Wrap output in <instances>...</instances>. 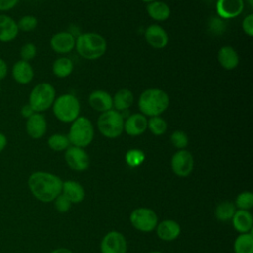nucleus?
<instances>
[{
	"label": "nucleus",
	"instance_id": "f257e3e1",
	"mask_svg": "<svg viewBox=\"0 0 253 253\" xmlns=\"http://www.w3.org/2000/svg\"><path fill=\"white\" fill-rule=\"evenodd\" d=\"M62 184L58 176L43 171L34 172L28 179V187L32 195L43 203L53 202L61 194Z\"/></svg>",
	"mask_w": 253,
	"mask_h": 253
},
{
	"label": "nucleus",
	"instance_id": "f03ea898",
	"mask_svg": "<svg viewBox=\"0 0 253 253\" xmlns=\"http://www.w3.org/2000/svg\"><path fill=\"white\" fill-rule=\"evenodd\" d=\"M75 48L78 54L89 60H95L103 56L107 49V42L98 33H83L75 39Z\"/></svg>",
	"mask_w": 253,
	"mask_h": 253
},
{
	"label": "nucleus",
	"instance_id": "7ed1b4c3",
	"mask_svg": "<svg viewBox=\"0 0 253 253\" xmlns=\"http://www.w3.org/2000/svg\"><path fill=\"white\" fill-rule=\"evenodd\" d=\"M138 109L145 117L161 115L169 106V97L165 91L158 88L144 90L137 102Z\"/></svg>",
	"mask_w": 253,
	"mask_h": 253
},
{
	"label": "nucleus",
	"instance_id": "20e7f679",
	"mask_svg": "<svg viewBox=\"0 0 253 253\" xmlns=\"http://www.w3.org/2000/svg\"><path fill=\"white\" fill-rule=\"evenodd\" d=\"M55 118L62 123H72L79 117L80 103L72 94H63L55 98L52 104Z\"/></svg>",
	"mask_w": 253,
	"mask_h": 253
},
{
	"label": "nucleus",
	"instance_id": "39448f33",
	"mask_svg": "<svg viewBox=\"0 0 253 253\" xmlns=\"http://www.w3.org/2000/svg\"><path fill=\"white\" fill-rule=\"evenodd\" d=\"M70 144L84 148L88 146L94 138V126L86 117H78L70 126L67 134Z\"/></svg>",
	"mask_w": 253,
	"mask_h": 253
},
{
	"label": "nucleus",
	"instance_id": "423d86ee",
	"mask_svg": "<svg viewBox=\"0 0 253 253\" xmlns=\"http://www.w3.org/2000/svg\"><path fill=\"white\" fill-rule=\"evenodd\" d=\"M55 100V89L47 82L37 84L29 95V105L35 113H42L52 107Z\"/></svg>",
	"mask_w": 253,
	"mask_h": 253
},
{
	"label": "nucleus",
	"instance_id": "0eeeda50",
	"mask_svg": "<svg viewBox=\"0 0 253 253\" xmlns=\"http://www.w3.org/2000/svg\"><path fill=\"white\" fill-rule=\"evenodd\" d=\"M124 117L116 110H109L100 115L97 121L99 131L108 138H116L124 131Z\"/></svg>",
	"mask_w": 253,
	"mask_h": 253
},
{
	"label": "nucleus",
	"instance_id": "6e6552de",
	"mask_svg": "<svg viewBox=\"0 0 253 253\" xmlns=\"http://www.w3.org/2000/svg\"><path fill=\"white\" fill-rule=\"evenodd\" d=\"M129 221L135 229L142 232H150L156 228L158 216L154 211L148 208H138L131 211Z\"/></svg>",
	"mask_w": 253,
	"mask_h": 253
},
{
	"label": "nucleus",
	"instance_id": "1a4fd4ad",
	"mask_svg": "<svg viewBox=\"0 0 253 253\" xmlns=\"http://www.w3.org/2000/svg\"><path fill=\"white\" fill-rule=\"evenodd\" d=\"M171 168L175 175L179 177L189 176L194 168V158L190 151L180 149L171 158Z\"/></svg>",
	"mask_w": 253,
	"mask_h": 253
},
{
	"label": "nucleus",
	"instance_id": "9d476101",
	"mask_svg": "<svg viewBox=\"0 0 253 253\" xmlns=\"http://www.w3.org/2000/svg\"><path fill=\"white\" fill-rule=\"evenodd\" d=\"M64 158L67 165L75 171H84L89 167V155L81 147L70 145L65 150Z\"/></svg>",
	"mask_w": 253,
	"mask_h": 253
},
{
	"label": "nucleus",
	"instance_id": "9b49d317",
	"mask_svg": "<svg viewBox=\"0 0 253 253\" xmlns=\"http://www.w3.org/2000/svg\"><path fill=\"white\" fill-rule=\"evenodd\" d=\"M101 253H126V240L119 231H110L102 239Z\"/></svg>",
	"mask_w": 253,
	"mask_h": 253
},
{
	"label": "nucleus",
	"instance_id": "f8f14e48",
	"mask_svg": "<svg viewBox=\"0 0 253 253\" xmlns=\"http://www.w3.org/2000/svg\"><path fill=\"white\" fill-rule=\"evenodd\" d=\"M244 8L243 0H217L215 10L219 18L223 20L233 19L239 16Z\"/></svg>",
	"mask_w": 253,
	"mask_h": 253
},
{
	"label": "nucleus",
	"instance_id": "ddd939ff",
	"mask_svg": "<svg viewBox=\"0 0 253 253\" xmlns=\"http://www.w3.org/2000/svg\"><path fill=\"white\" fill-rule=\"evenodd\" d=\"M49 42L52 50L60 54L68 53L75 47V38L69 32H58L54 34Z\"/></svg>",
	"mask_w": 253,
	"mask_h": 253
},
{
	"label": "nucleus",
	"instance_id": "4468645a",
	"mask_svg": "<svg viewBox=\"0 0 253 253\" xmlns=\"http://www.w3.org/2000/svg\"><path fill=\"white\" fill-rule=\"evenodd\" d=\"M47 129V122L45 117L41 113H35L26 121V131L28 135L34 139L42 137Z\"/></svg>",
	"mask_w": 253,
	"mask_h": 253
},
{
	"label": "nucleus",
	"instance_id": "2eb2a0df",
	"mask_svg": "<svg viewBox=\"0 0 253 253\" xmlns=\"http://www.w3.org/2000/svg\"><path fill=\"white\" fill-rule=\"evenodd\" d=\"M147 43L153 48H163L168 43V35L166 31L159 25L153 24L146 28L144 33Z\"/></svg>",
	"mask_w": 253,
	"mask_h": 253
},
{
	"label": "nucleus",
	"instance_id": "dca6fc26",
	"mask_svg": "<svg viewBox=\"0 0 253 253\" xmlns=\"http://www.w3.org/2000/svg\"><path fill=\"white\" fill-rule=\"evenodd\" d=\"M147 128V119L141 113L128 116L124 122V130L130 136L142 134Z\"/></svg>",
	"mask_w": 253,
	"mask_h": 253
},
{
	"label": "nucleus",
	"instance_id": "f3484780",
	"mask_svg": "<svg viewBox=\"0 0 253 253\" xmlns=\"http://www.w3.org/2000/svg\"><path fill=\"white\" fill-rule=\"evenodd\" d=\"M12 77L20 85L29 84L34 78V69L30 62L18 60L12 66Z\"/></svg>",
	"mask_w": 253,
	"mask_h": 253
},
{
	"label": "nucleus",
	"instance_id": "a211bd4d",
	"mask_svg": "<svg viewBox=\"0 0 253 253\" xmlns=\"http://www.w3.org/2000/svg\"><path fill=\"white\" fill-rule=\"evenodd\" d=\"M19 34L17 21L11 16L0 14V42H9L14 41Z\"/></svg>",
	"mask_w": 253,
	"mask_h": 253
},
{
	"label": "nucleus",
	"instance_id": "6ab92c4d",
	"mask_svg": "<svg viewBox=\"0 0 253 253\" xmlns=\"http://www.w3.org/2000/svg\"><path fill=\"white\" fill-rule=\"evenodd\" d=\"M89 105L95 111L104 113L113 109V97L104 90H95L89 95Z\"/></svg>",
	"mask_w": 253,
	"mask_h": 253
},
{
	"label": "nucleus",
	"instance_id": "aec40b11",
	"mask_svg": "<svg viewBox=\"0 0 253 253\" xmlns=\"http://www.w3.org/2000/svg\"><path fill=\"white\" fill-rule=\"evenodd\" d=\"M156 233L158 237L164 241L175 240L181 233L179 223L172 219H165L157 223Z\"/></svg>",
	"mask_w": 253,
	"mask_h": 253
},
{
	"label": "nucleus",
	"instance_id": "412c9836",
	"mask_svg": "<svg viewBox=\"0 0 253 253\" xmlns=\"http://www.w3.org/2000/svg\"><path fill=\"white\" fill-rule=\"evenodd\" d=\"M217 60L222 68L232 70L237 67L239 63V56L237 51L232 46L224 45L218 50Z\"/></svg>",
	"mask_w": 253,
	"mask_h": 253
},
{
	"label": "nucleus",
	"instance_id": "4be33fe9",
	"mask_svg": "<svg viewBox=\"0 0 253 253\" xmlns=\"http://www.w3.org/2000/svg\"><path fill=\"white\" fill-rule=\"evenodd\" d=\"M232 225L240 233L251 232L253 226V217L249 211L238 210L232 216Z\"/></svg>",
	"mask_w": 253,
	"mask_h": 253
},
{
	"label": "nucleus",
	"instance_id": "5701e85b",
	"mask_svg": "<svg viewBox=\"0 0 253 253\" xmlns=\"http://www.w3.org/2000/svg\"><path fill=\"white\" fill-rule=\"evenodd\" d=\"M61 193L70 201V203H80L85 197V191L83 187L75 181H65L62 184Z\"/></svg>",
	"mask_w": 253,
	"mask_h": 253
},
{
	"label": "nucleus",
	"instance_id": "b1692460",
	"mask_svg": "<svg viewBox=\"0 0 253 253\" xmlns=\"http://www.w3.org/2000/svg\"><path fill=\"white\" fill-rule=\"evenodd\" d=\"M146 11L151 19L158 22L167 20L171 13L170 8L166 3L157 0L148 3L146 6Z\"/></svg>",
	"mask_w": 253,
	"mask_h": 253
},
{
	"label": "nucleus",
	"instance_id": "393cba45",
	"mask_svg": "<svg viewBox=\"0 0 253 253\" xmlns=\"http://www.w3.org/2000/svg\"><path fill=\"white\" fill-rule=\"evenodd\" d=\"M133 94L128 89H120L113 97V107L116 111L125 112L133 104Z\"/></svg>",
	"mask_w": 253,
	"mask_h": 253
},
{
	"label": "nucleus",
	"instance_id": "a878e982",
	"mask_svg": "<svg viewBox=\"0 0 253 253\" xmlns=\"http://www.w3.org/2000/svg\"><path fill=\"white\" fill-rule=\"evenodd\" d=\"M73 62L67 57H59L52 63V72L58 78H65L71 74Z\"/></svg>",
	"mask_w": 253,
	"mask_h": 253
},
{
	"label": "nucleus",
	"instance_id": "bb28decb",
	"mask_svg": "<svg viewBox=\"0 0 253 253\" xmlns=\"http://www.w3.org/2000/svg\"><path fill=\"white\" fill-rule=\"evenodd\" d=\"M234 253H253V234L252 232L241 233L234 241Z\"/></svg>",
	"mask_w": 253,
	"mask_h": 253
},
{
	"label": "nucleus",
	"instance_id": "cd10ccee",
	"mask_svg": "<svg viewBox=\"0 0 253 253\" xmlns=\"http://www.w3.org/2000/svg\"><path fill=\"white\" fill-rule=\"evenodd\" d=\"M236 211V207L232 202L224 201L217 205L215 209V217L219 221H227L232 218Z\"/></svg>",
	"mask_w": 253,
	"mask_h": 253
},
{
	"label": "nucleus",
	"instance_id": "c85d7f7f",
	"mask_svg": "<svg viewBox=\"0 0 253 253\" xmlns=\"http://www.w3.org/2000/svg\"><path fill=\"white\" fill-rule=\"evenodd\" d=\"M47 145L54 151H63L70 146L68 136L62 133H54L47 139Z\"/></svg>",
	"mask_w": 253,
	"mask_h": 253
},
{
	"label": "nucleus",
	"instance_id": "c756f323",
	"mask_svg": "<svg viewBox=\"0 0 253 253\" xmlns=\"http://www.w3.org/2000/svg\"><path fill=\"white\" fill-rule=\"evenodd\" d=\"M147 128H149L154 135H161L167 129V123L160 116L150 117L149 120H147Z\"/></svg>",
	"mask_w": 253,
	"mask_h": 253
},
{
	"label": "nucleus",
	"instance_id": "7c9ffc66",
	"mask_svg": "<svg viewBox=\"0 0 253 253\" xmlns=\"http://www.w3.org/2000/svg\"><path fill=\"white\" fill-rule=\"evenodd\" d=\"M126 162L128 166L130 167H137L139 166L145 159V154L142 150L137 149V148H132L129 149L126 153Z\"/></svg>",
	"mask_w": 253,
	"mask_h": 253
},
{
	"label": "nucleus",
	"instance_id": "2f4dec72",
	"mask_svg": "<svg viewBox=\"0 0 253 253\" xmlns=\"http://www.w3.org/2000/svg\"><path fill=\"white\" fill-rule=\"evenodd\" d=\"M19 31L23 32H32L38 26V19L33 15H25L17 21Z\"/></svg>",
	"mask_w": 253,
	"mask_h": 253
},
{
	"label": "nucleus",
	"instance_id": "473e14b6",
	"mask_svg": "<svg viewBox=\"0 0 253 253\" xmlns=\"http://www.w3.org/2000/svg\"><path fill=\"white\" fill-rule=\"evenodd\" d=\"M235 207H237L239 210H245L248 211L253 206V194L251 192H242L240 193L235 200Z\"/></svg>",
	"mask_w": 253,
	"mask_h": 253
},
{
	"label": "nucleus",
	"instance_id": "72a5a7b5",
	"mask_svg": "<svg viewBox=\"0 0 253 253\" xmlns=\"http://www.w3.org/2000/svg\"><path fill=\"white\" fill-rule=\"evenodd\" d=\"M170 141L176 148L185 149V147H187V145L189 143V138L185 131L178 129L171 133Z\"/></svg>",
	"mask_w": 253,
	"mask_h": 253
},
{
	"label": "nucleus",
	"instance_id": "f704fd0d",
	"mask_svg": "<svg viewBox=\"0 0 253 253\" xmlns=\"http://www.w3.org/2000/svg\"><path fill=\"white\" fill-rule=\"evenodd\" d=\"M37 55V47L32 42H26L20 48V57L22 60L30 62Z\"/></svg>",
	"mask_w": 253,
	"mask_h": 253
},
{
	"label": "nucleus",
	"instance_id": "c9c22d12",
	"mask_svg": "<svg viewBox=\"0 0 253 253\" xmlns=\"http://www.w3.org/2000/svg\"><path fill=\"white\" fill-rule=\"evenodd\" d=\"M54 207L55 209L59 211V212H66L70 207H71V203L70 201L61 193L59 194L55 199H54Z\"/></svg>",
	"mask_w": 253,
	"mask_h": 253
},
{
	"label": "nucleus",
	"instance_id": "e433bc0d",
	"mask_svg": "<svg viewBox=\"0 0 253 253\" xmlns=\"http://www.w3.org/2000/svg\"><path fill=\"white\" fill-rule=\"evenodd\" d=\"M225 27V22L221 18H211L209 22V29L215 35L222 34Z\"/></svg>",
	"mask_w": 253,
	"mask_h": 253
},
{
	"label": "nucleus",
	"instance_id": "4c0bfd02",
	"mask_svg": "<svg viewBox=\"0 0 253 253\" xmlns=\"http://www.w3.org/2000/svg\"><path fill=\"white\" fill-rule=\"evenodd\" d=\"M242 30L247 36L249 37L253 36V15L252 14L247 15L242 21Z\"/></svg>",
	"mask_w": 253,
	"mask_h": 253
},
{
	"label": "nucleus",
	"instance_id": "58836bf2",
	"mask_svg": "<svg viewBox=\"0 0 253 253\" xmlns=\"http://www.w3.org/2000/svg\"><path fill=\"white\" fill-rule=\"evenodd\" d=\"M20 0H0V11L6 12L15 8Z\"/></svg>",
	"mask_w": 253,
	"mask_h": 253
},
{
	"label": "nucleus",
	"instance_id": "ea45409f",
	"mask_svg": "<svg viewBox=\"0 0 253 253\" xmlns=\"http://www.w3.org/2000/svg\"><path fill=\"white\" fill-rule=\"evenodd\" d=\"M20 113H21V115H22L23 118L28 119V118H30L33 114H35V111L33 110V108H32L29 104H26V105H24V106L21 108Z\"/></svg>",
	"mask_w": 253,
	"mask_h": 253
},
{
	"label": "nucleus",
	"instance_id": "a19ab883",
	"mask_svg": "<svg viewBox=\"0 0 253 253\" xmlns=\"http://www.w3.org/2000/svg\"><path fill=\"white\" fill-rule=\"evenodd\" d=\"M8 64L7 62L0 57V80H3L4 78H6V76L8 75Z\"/></svg>",
	"mask_w": 253,
	"mask_h": 253
},
{
	"label": "nucleus",
	"instance_id": "79ce46f5",
	"mask_svg": "<svg viewBox=\"0 0 253 253\" xmlns=\"http://www.w3.org/2000/svg\"><path fill=\"white\" fill-rule=\"evenodd\" d=\"M7 143H8L7 136L4 133L0 132V152H2L5 149V147L7 146Z\"/></svg>",
	"mask_w": 253,
	"mask_h": 253
},
{
	"label": "nucleus",
	"instance_id": "37998d69",
	"mask_svg": "<svg viewBox=\"0 0 253 253\" xmlns=\"http://www.w3.org/2000/svg\"><path fill=\"white\" fill-rule=\"evenodd\" d=\"M50 253H72V251L67 248H57V249H54L53 251H51Z\"/></svg>",
	"mask_w": 253,
	"mask_h": 253
},
{
	"label": "nucleus",
	"instance_id": "c03bdc74",
	"mask_svg": "<svg viewBox=\"0 0 253 253\" xmlns=\"http://www.w3.org/2000/svg\"><path fill=\"white\" fill-rule=\"evenodd\" d=\"M248 1V4L250 7H253V0H247Z\"/></svg>",
	"mask_w": 253,
	"mask_h": 253
},
{
	"label": "nucleus",
	"instance_id": "a18cd8bd",
	"mask_svg": "<svg viewBox=\"0 0 253 253\" xmlns=\"http://www.w3.org/2000/svg\"><path fill=\"white\" fill-rule=\"evenodd\" d=\"M141 1H143V2H146V3H150V2H152V1H155V0H141Z\"/></svg>",
	"mask_w": 253,
	"mask_h": 253
},
{
	"label": "nucleus",
	"instance_id": "49530a36",
	"mask_svg": "<svg viewBox=\"0 0 253 253\" xmlns=\"http://www.w3.org/2000/svg\"><path fill=\"white\" fill-rule=\"evenodd\" d=\"M149 253H162V252H160V251H151Z\"/></svg>",
	"mask_w": 253,
	"mask_h": 253
},
{
	"label": "nucleus",
	"instance_id": "de8ad7c7",
	"mask_svg": "<svg viewBox=\"0 0 253 253\" xmlns=\"http://www.w3.org/2000/svg\"><path fill=\"white\" fill-rule=\"evenodd\" d=\"M0 94H1V85H0Z\"/></svg>",
	"mask_w": 253,
	"mask_h": 253
}]
</instances>
